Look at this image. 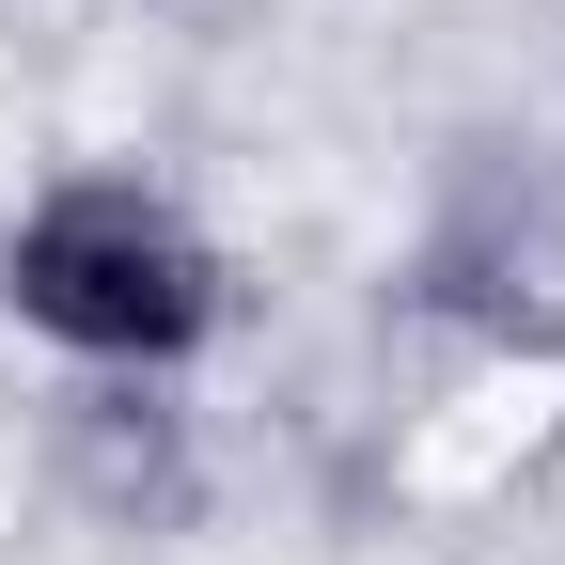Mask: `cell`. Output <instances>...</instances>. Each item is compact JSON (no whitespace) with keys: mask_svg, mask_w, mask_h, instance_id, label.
<instances>
[{"mask_svg":"<svg viewBox=\"0 0 565 565\" xmlns=\"http://www.w3.org/2000/svg\"><path fill=\"white\" fill-rule=\"evenodd\" d=\"M17 315L47 345H79V362H189L204 330H221V252H204L158 189H126V173H79V189H47L32 221H17Z\"/></svg>","mask_w":565,"mask_h":565,"instance_id":"obj_1","label":"cell"}]
</instances>
